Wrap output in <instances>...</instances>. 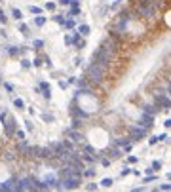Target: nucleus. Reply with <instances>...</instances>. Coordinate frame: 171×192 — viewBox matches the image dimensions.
<instances>
[{
	"instance_id": "f257e3e1",
	"label": "nucleus",
	"mask_w": 171,
	"mask_h": 192,
	"mask_svg": "<svg viewBox=\"0 0 171 192\" xmlns=\"http://www.w3.org/2000/svg\"><path fill=\"white\" fill-rule=\"evenodd\" d=\"M105 72H107V69H103L101 65H97V63H91L87 69H86V80L91 84H101L105 80Z\"/></svg>"
},
{
	"instance_id": "9b49d317",
	"label": "nucleus",
	"mask_w": 171,
	"mask_h": 192,
	"mask_svg": "<svg viewBox=\"0 0 171 192\" xmlns=\"http://www.w3.org/2000/svg\"><path fill=\"white\" fill-rule=\"evenodd\" d=\"M120 152H122V150H120L118 147H114V148H110V150L107 148V154H108L110 158H118V156H120Z\"/></svg>"
},
{
	"instance_id": "b1692460",
	"label": "nucleus",
	"mask_w": 171,
	"mask_h": 192,
	"mask_svg": "<svg viewBox=\"0 0 171 192\" xmlns=\"http://www.w3.org/2000/svg\"><path fill=\"white\" fill-rule=\"evenodd\" d=\"M40 12H42V10H40L38 6H30V13H36V15H38Z\"/></svg>"
},
{
	"instance_id": "49530a36",
	"label": "nucleus",
	"mask_w": 171,
	"mask_h": 192,
	"mask_svg": "<svg viewBox=\"0 0 171 192\" xmlns=\"http://www.w3.org/2000/svg\"><path fill=\"white\" fill-rule=\"evenodd\" d=\"M118 2H122V0H118Z\"/></svg>"
},
{
	"instance_id": "4468645a",
	"label": "nucleus",
	"mask_w": 171,
	"mask_h": 192,
	"mask_svg": "<svg viewBox=\"0 0 171 192\" xmlns=\"http://www.w3.org/2000/svg\"><path fill=\"white\" fill-rule=\"evenodd\" d=\"M129 143H131V137H126V139H118L116 145L118 147H126V145H129Z\"/></svg>"
},
{
	"instance_id": "c03bdc74",
	"label": "nucleus",
	"mask_w": 171,
	"mask_h": 192,
	"mask_svg": "<svg viewBox=\"0 0 171 192\" xmlns=\"http://www.w3.org/2000/svg\"><path fill=\"white\" fill-rule=\"evenodd\" d=\"M167 91H169V99H171V82L167 84Z\"/></svg>"
},
{
	"instance_id": "cd10ccee",
	"label": "nucleus",
	"mask_w": 171,
	"mask_h": 192,
	"mask_svg": "<svg viewBox=\"0 0 171 192\" xmlns=\"http://www.w3.org/2000/svg\"><path fill=\"white\" fill-rule=\"evenodd\" d=\"M57 23H61V25H63V23H65V19H63V15H55V17H53Z\"/></svg>"
},
{
	"instance_id": "79ce46f5",
	"label": "nucleus",
	"mask_w": 171,
	"mask_h": 192,
	"mask_svg": "<svg viewBox=\"0 0 171 192\" xmlns=\"http://www.w3.org/2000/svg\"><path fill=\"white\" fill-rule=\"evenodd\" d=\"M158 141H167V135H165V133H164V135H160Z\"/></svg>"
},
{
	"instance_id": "bb28decb",
	"label": "nucleus",
	"mask_w": 171,
	"mask_h": 192,
	"mask_svg": "<svg viewBox=\"0 0 171 192\" xmlns=\"http://www.w3.org/2000/svg\"><path fill=\"white\" fill-rule=\"evenodd\" d=\"M21 65H23V69H29V67H30V61H27V59H23V61H21Z\"/></svg>"
},
{
	"instance_id": "a19ab883",
	"label": "nucleus",
	"mask_w": 171,
	"mask_h": 192,
	"mask_svg": "<svg viewBox=\"0 0 171 192\" xmlns=\"http://www.w3.org/2000/svg\"><path fill=\"white\" fill-rule=\"evenodd\" d=\"M4 87H6L8 91H12V90H13V86H12V84H4Z\"/></svg>"
},
{
	"instance_id": "4c0bfd02",
	"label": "nucleus",
	"mask_w": 171,
	"mask_h": 192,
	"mask_svg": "<svg viewBox=\"0 0 171 192\" xmlns=\"http://www.w3.org/2000/svg\"><path fill=\"white\" fill-rule=\"evenodd\" d=\"M0 23H6V15H4V12H0Z\"/></svg>"
},
{
	"instance_id": "6e6552de",
	"label": "nucleus",
	"mask_w": 171,
	"mask_h": 192,
	"mask_svg": "<svg viewBox=\"0 0 171 192\" xmlns=\"http://www.w3.org/2000/svg\"><path fill=\"white\" fill-rule=\"evenodd\" d=\"M67 137H70L74 143H82V141H84V135L80 133V131H76V127H70V129H67Z\"/></svg>"
},
{
	"instance_id": "9d476101",
	"label": "nucleus",
	"mask_w": 171,
	"mask_h": 192,
	"mask_svg": "<svg viewBox=\"0 0 171 192\" xmlns=\"http://www.w3.org/2000/svg\"><path fill=\"white\" fill-rule=\"evenodd\" d=\"M38 87L44 91V97H46V99H50V97H51V90H50V84H48V82H40Z\"/></svg>"
},
{
	"instance_id": "2f4dec72",
	"label": "nucleus",
	"mask_w": 171,
	"mask_h": 192,
	"mask_svg": "<svg viewBox=\"0 0 171 192\" xmlns=\"http://www.w3.org/2000/svg\"><path fill=\"white\" fill-rule=\"evenodd\" d=\"M137 160H139V158H137V156H129V158H127V162H129V164H135Z\"/></svg>"
},
{
	"instance_id": "39448f33",
	"label": "nucleus",
	"mask_w": 171,
	"mask_h": 192,
	"mask_svg": "<svg viewBox=\"0 0 171 192\" xmlns=\"http://www.w3.org/2000/svg\"><path fill=\"white\" fill-rule=\"evenodd\" d=\"M154 105H158L160 108H171V99L164 93H156L154 95Z\"/></svg>"
},
{
	"instance_id": "6ab92c4d",
	"label": "nucleus",
	"mask_w": 171,
	"mask_h": 192,
	"mask_svg": "<svg viewBox=\"0 0 171 192\" xmlns=\"http://www.w3.org/2000/svg\"><path fill=\"white\" fill-rule=\"evenodd\" d=\"M110 185H112V179H103L101 181V186H105V188H108Z\"/></svg>"
},
{
	"instance_id": "4be33fe9",
	"label": "nucleus",
	"mask_w": 171,
	"mask_h": 192,
	"mask_svg": "<svg viewBox=\"0 0 171 192\" xmlns=\"http://www.w3.org/2000/svg\"><path fill=\"white\" fill-rule=\"evenodd\" d=\"M84 150H86L87 154H91V156H95V148H93V147H89V145H87V147H86ZM95 158H97V156H95Z\"/></svg>"
},
{
	"instance_id": "473e14b6",
	"label": "nucleus",
	"mask_w": 171,
	"mask_h": 192,
	"mask_svg": "<svg viewBox=\"0 0 171 192\" xmlns=\"http://www.w3.org/2000/svg\"><path fill=\"white\" fill-rule=\"evenodd\" d=\"M101 162H103V165H107V167H108V165H110V158H103Z\"/></svg>"
},
{
	"instance_id": "c756f323",
	"label": "nucleus",
	"mask_w": 171,
	"mask_h": 192,
	"mask_svg": "<svg viewBox=\"0 0 171 192\" xmlns=\"http://www.w3.org/2000/svg\"><path fill=\"white\" fill-rule=\"evenodd\" d=\"M19 30H21V33H25V34H27V30H29V27H27V25H23V23H21V25H19Z\"/></svg>"
},
{
	"instance_id": "412c9836",
	"label": "nucleus",
	"mask_w": 171,
	"mask_h": 192,
	"mask_svg": "<svg viewBox=\"0 0 171 192\" xmlns=\"http://www.w3.org/2000/svg\"><path fill=\"white\" fill-rule=\"evenodd\" d=\"M84 175H86V177H93V175H95V169H93V167H89V169L84 171Z\"/></svg>"
},
{
	"instance_id": "37998d69",
	"label": "nucleus",
	"mask_w": 171,
	"mask_h": 192,
	"mask_svg": "<svg viewBox=\"0 0 171 192\" xmlns=\"http://www.w3.org/2000/svg\"><path fill=\"white\" fill-rule=\"evenodd\" d=\"M164 126H165V127H171V118H167V120H165V124H164Z\"/></svg>"
},
{
	"instance_id": "aec40b11",
	"label": "nucleus",
	"mask_w": 171,
	"mask_h": 192,
	"mask_svg": "<svg viewBox=\"0 0 171 192\" xmlns=\"http://www.w3.org/2000/svg\"><path fill=\"white\" fill-rule=\"evenodd\" d=\"M150 167H152V171H158L160 167H162V162H158V160H156V162H152V165H150Z\"/></svg>"
},
{
	"instance_id": "f8f14e48",
	"label": "nucleus",
	"mask_w": 171,
	"mask_h": 192,
	"mask_svg": "<svg viewBox=\"0 0 171 192\" xmlns=\"http://www.w3.org/2000/svg\"><path fill=\"white\" fill-rule=\"evenodd\" d=\"M34 25H36V27H44V25H46V17H42V15L34 17Z\"/></svg>"
},
{
	"instance_id": "dca6fc26",
	"label": "nucleus",
	"mask_w": 171,
	"mask_h": 192,
	"mask_svg": "<svg viewBox=\"0 0 171 192\" xmlns=\"http://www.w3.org/2000/svg\"><path fill=\"white\" fill-rule=\"evenodd\" d=\"M12 15H13L15 19H21V17H23V13L17 10V8H13V10H12Z\"/></svg>"
},
{
	"instance_id": "393cba45",
	"label": "nucleus",
	"mask_w": 171,
	"mask_h": 192,
	"mask_svg": "<svg viewBox=\"0 0 171 192\" xmlns=\"http://www.w3.org/2000/svg\"><path fill=\"white\" fill-rule=\"evenodd\" d=\"M156 181V175H148V177H144V183H152Z\"/></svg>"
},
{
	"instance_id": "a878e982",
	"label": "nucleus",
	"mask_w": 171,
	"mask_h": 192,
	"mask_svg": "<svg viewBox=\"0 0 171 192\" xmlns=\"http://www.w3.org/2000/svg\"><path fill=\"white\" fill-rule=\"evenodd\" d=\"M129 173H131V169H129V167H124V169H122V177H126Z\"/></svg>"
},
{
	"instance_id": "7c9ffc66",
	"label": "nucleus",
	"mask_w": 171,
	"mask_h": 192,
	"mask_svg": "<svg viewBox=\"0 0 171 192\" xmlns=\"http://www.w3.org/2000/svg\"><path fill=\"white\" fill-rule=\"evenodd\" d=\"M160 190H171V185L167 183V185H160Z\"/></svg>"
},
{
	"instance_id": "f3484780",
	"label": "nucleus",
	"mask_w": 171,
	"mask_h": 192,
	"mask_svg": "<svg viewBox=\"0 0 171 192\" xmlns=\"http://www.w3.org/2000/svg\"><path fill=\"white\" fill-rule=\"evenodd\" d=\"M72 116H80V118H86L87 114L82 112V110H76V108H72Z\"/></svg>"
},
{
	"instance_id": "a18cd8bd",
	"label": "nucleus",
	"mask_w": 171,
	"mask_h": 192,
	"mask_svg": "<svg viewBox=\"0 0 171 192\" xmlns=\"http://www.w3.org/2000/svg\"><path fill=\"white\" fill-rule=\"evenodd\" d=\"M167 181H171V173H167Z\"/></svg>"
},
{
	"instance_id": "72a5a7b5",
	"label": "nucleus",
	"mask_w": 171,
	"mask_h": 192,
	"mask_svg": "<svg viewBox=\"0 0 171 192\" xmlns=\"http://www.w3.org/2000/svg\"><path fill=\"white\" fill-rule=\"evenodd\" d=\"M15 135H17V137L23 141V139H25V133H23V131H15Z\"/></svg>"
},
{
	"instance_id": "58836bf2",
	"label": "nucleus",
	"mask_w": 171,
	"mask_h": 192,
	"mask_svg": "<svg viewBox=\"0 0 171 192\" xmlns=\"http://www.w3.org/2000/svg\"><path fill=\"white\" fill-rule=\"evenodd\" d=\"M46 8H48V10H53L55 4H53V2H48V4H46Z\"/></svg>"
},
{
	"instance_id": "c9c22d12",
	"label": "nucleus",
	"mask_w": 171,
	"mask_h": 192,
	"mask_svg": "<svg viewBox=\"0 0 171 192\" xmlns=\"http://www.w3.org/2000/svg\"><path fill=\"white\" fill-rule=\"evenodd\" d=\"M148 143H150V145H156V143H158V137H150Z\"/></svg>"
},
{
	"instance_id": "ea45409f",
	"label": "nucleus",
	"mask_w": 171,
	"mask_h": 192,
	"mask_svg": "<svg viewBox=\"0 0 171 192\" xmlns=\"http://www.w3.org/2000/svg\"><path fill=\"white\" fill-rule=\"evenodd\" d=\"M65 42H67V44L70 46V44H72V36H65Z\"/></svg>"
},
{
	"instance_id": "a211bd4d",
	"label": "nucleus",
	"mask_w": 171,
	"mask_h": 192,
	"mask_svg": "<svg viewBox=\"0 0 171 192\" xmlns=\"http://www.w3.org/2000/svg\"><path fill=\"white\" fill-rule=\"evenodd\" d=\"M78 13H80V6H72L69 12V15H78Z\"/></svg>"
},
{
	"instance_id": "ddd939ff",
	"label": "nucleus",
	"mask_w": 171,
	"mask_h": 192,
	"mask_svg": "<svg viewBox=\"0 0 171 192\" xmlns=\"http://www.w3.org/2000/svg\"><path fill=\"white\" fill-rule=\"evenodd\" d=\"M78 33L82 34V36H87V34H89V27H87V25H80V27H78Z\"/></svg>"
},
{
	"instance_id": "f704fd0d",
	"label": "nucleus",
	"mask_w": 171,
	"mask_h": 192,
	"mask_svg": "<svg viewBox=\"0 0 171 192\" xmlns=\"http://www.w3.org/2000/svg\"><path fill=\"white\" fill-rule=\"evenodd\" d=\"M61 6H70V0H59Z\"/></svg>"
},
{
	"instance_id": "5701e85b",
	"label": "nucleus",
	"mask_w": 171,
	"mask_h": 192,
	"mask_svg": "<svg viewBox=\"0 0 171 192\" xmlns=\"http://www.w3.org/2000/svg\"><path fill=\"white\" fill-rule=\"evenodd\" d=\"M63 25L67 27V29H72V27H74V21H72V19H69V21H65Z\"/></svg>"
},
{
	"instance_id": "2eb2a0df",
	"label": "nucleus",
	"mask_w": 171,
	"mask_h": 192,
	"mask_svg": "<svg viewBox=\"0 0 171 192\" xmlns=\"http://www.w3.org/2000/svg\"><path fill=\"white\" fill-rule=\"evenodd\" d=\"M13 105H15V108H25V103H23V99H13Z\"/></svg>"
},
{
	"instance_id": "0eeeda50",
	"label": "nucleus",
	"mask_w": 171,
	"mask_h": 192,
	"mask_svg": "<svg viewBox=\"0 0 171 192\" xmlns=\"http://www.w3.org/2000/svg\"><path fill=\"white\" fill-rule=\"evenodd\" d=\"M139 126H143V127H146V129H148L150 126H154V114H148V112H143V114H141V118H139Z\"/></svg>"
},
{
	"instance_id": "20e7f679",
	"label": "nucleus",
	"mask_w": 171,
	"mask_h": 192,
	"mask_svg": "<svg viewBox=\"0 0 171 192\" xmlns=\"http://www.w3.org/2000/svg\"><path fill=\"white\" fill-rule=\"evenodd\" d=\"M15 190H38L36 188V179H32V177L17 179V188Z\"/></svg>"
},
{
	"instance_id": "e433bc0d",
	"label": "nucleus",
	"mask_w": 171,
	"mask_h": 192,
	"mask_svg": "<svg viewBox=\"0 0 171 192\" xmlns=\"http://www.w3.org/2000/svg\"><path fill=\"white\" fill-rule=\"evenodd\" d=\"M87 190H97V185H95V183H91V185H87Z\"/></svg>"
},
{
	"instance_id": "f03ea898",
	"label": "nucleus",
	"mask_w": 171,
	"mask_h": 192,
	"mask_svg": "<svg viewBox=\"0 0 171 192\" xmlns=\"http://www.w3.org/2000/svg\"><path fill=\"white\" fill-rule=\"evenodd\" d=\"M82 185V173H76V175H67V177H59L57 181V188H63V190H74Z\"/></svg>"
},
{
	"instance_id": "c85d7f7f",
	"label": "nucleus",
	"mask_w": 171,
	"mask_h": 192,
	"mask_svg": "<svg viewBox=\"0 0 171 192\" xmlns=\"http://www.w3.org/2000/svg\"><path fill=\"white\" fill-rule=\"evenodd\" d=\"M42 46H44L42 40H34V48H36V50H38V48H42Z\"/></svg>"
},
{
	"instance_id": "1a4fd4ad",
	"label": "nucleus",
	"mask_w": 171,
	"mask_h": 192,
	"mask_svg": "<svg viewBox=\"0 0 171 192\" xmlns=\"http://www.w3.org/2000/svg\"><path fill=\"white\" fill-rule=\"evenodd\" d=\"M158 110H162L158 105H144L143 107V112H148V114H154V116L158 114Z\"/></svg>"
},
{
	"instance_id": "423d86ee",
	"label": "nucleus",
	"mask_w": 171,
	"mask_h": 192,
	"mask_svg": "<svg viewBox=\"0 0 171 192\" xmlns=\"http://www.w3.org/2000/svg\"><path fill=\"white\" fill-rule=\"evenodd\" d=\"M146 135V127H143V126H135V127H131L129 129V137H131V141H139V139H143Z\"/></svg>"
},
{
	"instance_id": "7ed1b4c3",
	"label": "nucleus",
	"mask_w": 171,
	"mask_h": 192,
	"mask_svg": "<svg viewBox=\"0 0 171 192\" xmlns=\"http://www.w3.org/2000/svg\"><path fill=\"white\" fill-rule=\"evenodd\" d=\"M0 120L4 122V129H6V135H13L15 133V120L8 114V112H0Z\"/></svg>"
}]
</instances>
